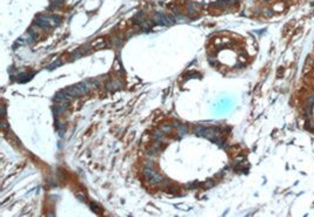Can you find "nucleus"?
Segmentation results:
<instances>
[{
  "label": "nucleus",
  "mask_w": 314,
  "mask_h": 217,
  "mask_svg": "<svg viewBox=\"0 0 314 217\" xmlns=\"http://www.w3.org/2000/svg\"><path fill=\"white\" fill-rule=\"evenodd\" d=\"M144 175L147 178V181L151 182V183H159L160 181H162V176L159 172L151 169V168H145L144 169Z\"/></svg>",
  "instance_id": "nucleus-1"
},
{
  "label": "nucleus",
  "mask_w": 314,
  "mask_h": 217,
  "mask_svg": "<svg viewBox=\"0 0 314 217\" xmlns=\"http://www.w3.org/2000/svg\"><path fill=\"white\" fill-rule=\"evenodd\" d=\"M312 67H313V63H311V59H308L307 62H306V67H305V72L304 73H307L310 71V68H312Z\"/></svg>",
  "instance_id": "nucleus-2"
}]
</instances>
